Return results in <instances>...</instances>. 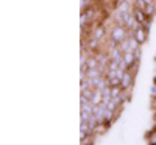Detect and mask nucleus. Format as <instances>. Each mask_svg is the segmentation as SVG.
<instances>
[{"instance_id": "24", "label": "nucleus", "mask_w": 156, "mask_h": 145, "mask_svg": "<svg viewBox=\"0 0 156 145\" xmlns=\"http://www.w3.org/2000/svg\"><path fill=\"white\" fill-rule=\"evenodd\" d=\"M153 104H154V106H156V97L153 98Z\"/></svg>"}, {"instance_id": "9", "label": "nucleus", "mask_w": 156, "mask_h": 145, "mask_svg": "<svg viewBox=\"0 0 156 145\" xmlns=\"http://www.w3.org/2000/svg\"><path fill=\"white\" fill-rule=\"evenodd\" d=\"M108 56H109V59H112V61H120V59L123 58V53H122L120 47H117V48H109V50H108Z\"/></svg>"}, {"instance_id": "1", "label": "nucleus", "mask_w": 156, "mask_h": 145, "mask_svg": "<svg viewBox=\"0 0 156 145\" xmlns=\"http://www.w3.org/2000/svg\"><path fill=\"white\" fill-rule=\"evenodd\" d=\"M128 36H129V30L125 27V25H117V23H114L112 28L109 30V37L114 39V41L119 42V44L123 42V41H126Z\"/></svg>"}, {"instance_id": "23", "label": "nucleus", "mask_w": 156, "mask_h": 145, "mask_svg": "<svg viewBox=\"0 0 156 145\" xmlns=\"http://www.w3.org/2000/svg\"><path fill=\"white\" fill-rule=\"evenodd\" d=\"M150 97L151 98H154L156 97V83H154V86L151 87V90H150Z\"/></svg>"}, {"instance_id": "5", "label": "nucleus", "mask_w": 156, "mask_h": 145, "mask_svg": "<svg viewBox=\"0 0 156 145\" xmlns=\"http://www.w3.org/2000/svg\"><path fill=\"white\" fill-rule=\"evenodd\" d=\"M100 45H101V41H98V39H95L92 36L86 39V50L89 53H97L100 50Z\"/></svg>"}, {"instance_id": "22", "label": "nucleus", "mask_w": 156, "mask_h": 145, "mask_svg": "<svg viewBox=\"0 0 156 145\" xmlns=\"http://www.w3.org/2000/svg\"><path fill=\"white\" fill-rule=\"evenodd\" d=\"M133 53H134L136 59H140V55H142V48H140V47H139V48H136V50L133 51Z\"/></svg>"}, {"instance_id": "20", "label": "nucleus", "mask_w": 156, "mask_h": 145, "mask_svg": "<svg viewBox=\"0 0 156 145\" xmlns=\"http://www.w3.org/2000/svg\"><path fill=\"white\" fill-rule=\"evenodd\" d=\"M147 0H134V8H140V9H145L147 6Z\"/></svg>"}, {"instance_id": "11", "label": "nucleus", "mask_w": 156, "mask_h": 145, "mask_svg": "<svg viewBox=\"0 0 156 145\" xmlns=\"http://www.w3.org/2000/svg\"><path fill=\"white\" fill-rule=\"evenodd\" d=\"M103 101V97H101V90H94V95L90 97V103L94 104V106H98V104H101Z\"/></svg>"}, {"instance_id": "8", "label": "nucleus", "mask_w": 156, "mask_h": 145, "mask_svg": "<svg viewBox=\"0 0 156 145\" xmlns=\"http://www.w3.org/2000/svg\"><path fill=\"white\" fill-rule=\"evenodd\" d=\"M133 16H134V19L137 20L139 25H144V22L148 19L147 14L144 12V9H140V8H133Z\"/></svg>"}, {"instance_id": "21", "label": "nucleus", "mask_w": 156, "mask_h": 145, "mask_svg": "<svg viewBox=\"0 0 156 145\" xmlns=\"http://www.w3.org/2000/svg\"><path fill=\"white\" fill-rule=\"evenodd\" d=\"M142 27H144V28H145L147 31H150V28H151V19L148 17V19H147V20L144 22V25H142Z\"/></svg>"}, {"instance_id": "18", "label": "nucleus", "mask_w": 156, "mask_h": 145, "mask_svg": "<svg viewBox=\"0 0 156 145\" xmlns=\"http://www.w3.org/2000/svg\"><path fill=\"white\" fill-rule=\"evenodd\" d=\"M108 70H112V72H117V70H119V61H109L108 62ZM106 70V72H108Z\"/></svg>"}, {"instance_id": "4", "label": "nucleus", "mask_w": 156, "mask_h": 145, "mask_svg": "<svg viewBox=\"0 0 156 145\" xmlns=\"http://www.w3.org/2000/svg\"><path fill=\"white\" fill-rule=\"evenodd\" d=\"M133 81H134V73H131L129 70H125V73H123V76H122L120 87H122L125 92H128V90H129V87L133 86Z\"/></svg>"}, {"instance_id": "2", "label": "nucleus", "mask_w": 156, "mask_h": 145, "mask_svg": "<svg viewBox=\"0 0 156 145\" xmlns=\"http://www.w3.org/2000/svg\"><path fill=\"white\" fill-rule=\"evenodd\" d=\"M134 8V0H117L115 9L120 12H131Z\"/></svg>"}, {"instance_id": "12", "label": "nucleus", "mask_w": 156, "mask_h": 145, "mask_svg": "<svg viewBox=\"0 0 156 145\" xmlns=\"http://www.w3.org/2000/svg\"><path fill=\"white\" fill-rule=\"evenodd\" d=\"M144 12L147 14V17L153 19V16L156 14V5H154V2H148L147 6H145V9H144Z\"/></svg>"}, {"instance_id": "19", "label": "nucleus", "mask_w": 156, "mask_h": 145, "mask_svg": "<svg viewBox=\"0 0 156 145\" xmlns=\"http://www.w3.org/2000/svg\"><path fill=\"white\" fill-rule=\"evenodd\" d=\"M120 50H122V53H126V51H131V47H129V42H128V39L123 42H120Z\"/></svg>"}, {"instance_id": "25", "label": "nucleus", "mask_w": 156, "mask_h": 145, "mask_svg": "<svg viewBox=\"0 0 156 145\" xmlns=\"http://www.w3.org/2000/svg\"><path fill=\"white\" fill-rule=\"evenodd\" d=\"M154 122H156V111H154Z\"/></svg>"}, {"instance_id": "27", "label": "nucleus", "mask_w": 156, "mask_h": 145, "mask_svg": "<svg viewBox=\"0 0 156 145\" xmlns=\"http://www.w3.org/2000/svg\"><path fill=\"white\" fill-rule=\"evenodd\" d=\"M154 62H156V58H154Z\"/></svg>"}, {"instance_id": "17", "label": "nucleus", "mask_w": 156, "mask_h": 145, "mask_svg": "<svg viewBox=\"0 0 156 145\" xmlns=\"http://www.w3.org/2000/svg\"><path fill=\"white\" fill-rule=\"evenodd\" d=\"M120 83H122V78H119V76H114V78H109V80H108V84H109V87L120 86Z\"/></svg>"}, {"instance_id": "15", "label": "nucleus", "mask_w": 156, "mask_h": 145, "mask_svg": "<svg viewBox=\"0 0 156 145\" xmlns=\"http://www.w3.org/2000/svg\"><path fill=\"white\" fill-rule=\"evenodd\" d=\"M123 89L120 86H115V87H111V98H119L122 94H123Z\"/></svg>"}, {"instance_id": "10", "label": "nucleus", "mask_w": 156, "mask_h": 145, "mask_svg": "<svg viewBox=\"0 0 156 145\" xmlns=\"http://www.w3.org/2000/svg\"><path fill=\"white\" fill-rule=\"evenodd\" d=\"M123 61H125V64H126L128 69L131 67V65L136 62V56H134L133 51H126V53H123Z\"/></svg>"}, {"instance_id": "7", "label": "nucleus", "mask_w": 156, "mask_h": 145, "mask_svg": "<svg viewBox=\"0 0 156 145\" xmlns=\"http://www.w3.org/2000/svg\"><path fill=\"white\" fill-rule=\"evenodd\" d=\"M92 37L98 39V41H103L106 37V27L105 25H94L92 27Z\"/></svg>"}, {"instance_id": "26", "label": "nucleus", "mask_w": 156, "mask_h": 145, "mask_svg": "<svg viewBox=\"0 0 156 145\" xmlns=\"http://www.w3.org/2000/svg\"><path fill=\"white\" fill-rule=\"evenodd\" d=\"M154 129H156V123H154Z\"/></svg>"}, {"instance_id": "13", "label": "nucleus", "mask_w": 156, "mask_h": 145, "mask_svg": "<svg viewBox=\"0 0 156 145\" xmlns=\"http://www.w3.org/2000/svg\"><path fill=\"white\" fill-rule=\"evenodd\" d=\"M112 20H114V23H117V25H125V17H123V12H120V11H114L112 12Z\"/></svg>"}, {"instance_id": "16", "label": "nucleus", "mask_w": 156, "mask_h": 145, "mask_svg": "<svg viewBox=\"0 0 156 145\" xmlns=\"http://www.w3.org/2000/svg\"><path fill=\"white\" fill-rule=\"evenodd\" d=\"M147 140H148V145H156V129L154 128L147 134Z\"/></svg>"}, {"instance_id": "14", "label": "nucleus", "mask_w": 156, "mask_h": 145, "mask_svg": "<svg viewBox=\"0 0 156 145\" xmlns=\"http://www.w3.org/2000/svg\"><path fill=\"white\" fill-rule=\"evenodd\" d=\"M103 73L98 70V69H89L87 72H86V76L89 78V80H94V78H98V76H101Z\"/></svg>"}, {"instance_id": "3", "label": "nucleus", "mask_w": 156, "mask_h": 145, "mask_svg": "<svg viewBox=\"0 0 156 145\" xmlns=\"http://www.w3.org/2000/svg\"><path fill=\"white\" fill-rule=\"evenodd\" d=\"M123 17H125V27L129 31H134L140 27V25L137 23V20L134 19V16H133V11L131 12H123Z\"/></svg>"}, {"instance_id": "6", "label": "nucleus", "mask_w": 156, "mask_h": 145, "mask_svg": "<svg viewBox=\"0 0 156 145\" xmlns=\"http://www.w3.org/2000/svg\"><path fill=\"white\" fill-rule=\"evenodd\" d=\"M133 36L136 37V41L142 45V44H145L147 42V37H148V31L144 28V27H142V25H140V27L137 28V30H134L133 31Z\"/></svg>"}]
</instances>
